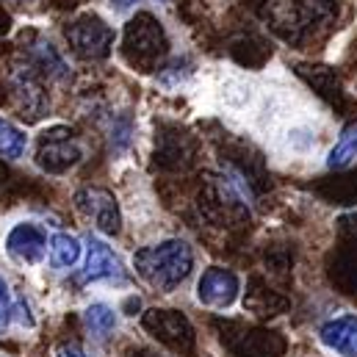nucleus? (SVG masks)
Returning <instances> with one entry per match:
<instances>
[{
	"instance_id": "nucleus-1",
	"label": "nucleus",
	"mask_w": 357,
	"mask_h": 357,
	"mask_svg": "<svg viewBox=\"0 0 357 357\" xmlns=\"http://www.w3.org/2000/svg\"><path fill=\"white\" fill-rule=\"evenodd\" d=\"M133 266L139 271V277L155 288V291H175L178 285L185 282V277L194 268V252L188 247V241L180 238H167L150 247H142L133 255Z\"/></svg>"
},
{
	"instance_id": "nucleus-2",
	"label": "nucleus",
	"mask_w": 357,
	"mask_h": 357,
	"mask_svg": "<svg viewBox=\"0 0 357 357\" xmlns=\"http://www.w3.org/2000/svg\"><path fill=\"white\" fill-rule=\"evenodd\" d=\"M47 247H50L47 233H45L36 222H20V225H14V227L8 230V236H6V252H8L17 264H22V266H36V264H42L45 255H47Z\"/></svg>"
},
{
	"instance_id": "nucleus-3",
	"label": "nucleus",
	"mask_w": 357,
	"mask_h": 357,
	"mask_svg": "<svg viewBox=\"0 0 357 357\" xmlns=\"http://www.w3.org/2000/svg\"><path fill=\"white\" fill-rule=\"evenodd\" d=\"M78 202V211L94 222V227L100 233H116L119 230V208H116V199L114 194L102 191V188H86L75 197Z\"/></svg>"
},
{
	"instance_id": "nucleus-4",
	"label": "nucleus",
	"mask_w": 357,
	"mask_h": 357,
	"mask_svg": "<svg viewBox=\"0 0 357 357\" xmlns=\"http://www.w3.org/2000/svg\"><path fill=\"white\" fill-rule=\"evenodd\" d=\"M197 299L208 307H230L238 299V277L227 268H208L197 282Z\"/></svg>"
},
{
	"instance_id": "nucleus-5",
	"label": "nucleus",
	"mask_w": 357,
	"mask_h": 357,
	"mask_svg": "<svg viewBox=\"0 0 357 357\" xmlns=\"http://www.w3.org/2000/svg\"><path fill=\"white\" fill-rule=\"evenodd\" d=\"M319 341L341 357H357V316L344 313L319 327Z\"/></svg>"
},
{
	"instance_id": "nucleus-6",
	"label": "nucleus",
	"mask_w": 357,
	"mask_h": 357,
	"mask_svg": "<svg viewBox=\"0 0 357 357\" xmlns=\"http://www.w3.org/2000/svg\"><path fill=\"white\" fill-rule=\"evenodd\" d=\"M122 261L116 258V252L97 236H89V250H86V268H84V280L97 282V280H122Z\"/></svg>"
},
{
	"instance_id": "nucleus-7",
	"label": "nucleus",
	"mask_w": 357,
	"mask_h": 357,
	"mask_svg": "<svg viewBox=\"0 0 357 357\" xmlns=\"http://www.w3.org/2000/svg\"><path fill=\"white\" fill-rule=\"evenodd\" d=\"M11 324H33V319L28 316V305L25 302H20L14 294H11V288H8V280H6V274H3V268H0V333L6 330V327H11Z\"/></svg>"
},
{
	"instance_id": "nucleus-8",
	"label": "nucleus",
	"mask_w": 357,
	"mask_h": 357,
	"mask_svg": "<svg viewBox=\"0 0 357 357\" xmlns=\"http://www.w3.org/2000/svg\"><path fill=\"white\" fill-rule=\"evenodd\" d=\"M84 324L94 338H108L116 330V310L108 307L105 302H91L84 310Z\"/></svg>"
},
{
	"instance_id": "nucleus-9",
	"label": "nucleus",
	"mask_w": 357,
	"mask_h": 357,
	"mask_svg": "<svg viewBox=\"0 0 357 357\" xmlns=\"http://www.w3.org/2000/svg\"><path fill=\"white\" fill-rule=\"evenodd\" d=\"M28 153V136L8 119H0V158L20 161Z\"/></svg>"
},
{
	"instance_id": "nucleus-10",
	"label": "nucleus",
	"mask_w": 357,
	"mask_h": 357,
	"mask_svg": "<svg viewBox=\"0 0 357 357\" xmlns=\"http://www.w3.org/2000/svg\"><path fill=\"white\" fill-rule=\"evenodd\" d=\"M81 258V241L70 233H56L50 238V264L53 268H70Z\"/></svg>"
},
{
	"instance_id": "nucleus-11",
	"label": "nucleus",
	"mask_w": 357,
	"mask_h": 357,
	"mask_svg": "<svg viewBox=\"0 0 357 357\" xmlns=\"http://www.w3.org/2000/svg\"><path fill=\"white\" fill-rule=\"evenodd\" d=\"M357 158V119L352 125H347L335 142V147L330 150V158H327V167L333 169H341L347 164H352Z\"/></svg>"
},
{
	"instance_id": "nucleus-12",
	"label": "nucleus",
	"mask_w": 357,
	"mask_h": 357,
	"mask_svg": "<svg viewBox=\"0 0 357 357\" xmlns=\"http://www.w3.org/2000/svg\"><path fill=\"white\" fill-rule=\"evenodd\" d=\"M56 357H89V355L81 347H75V344H64V347H59Z\"/></svg>"
},
{
	"instance_id": "nucleus-13",
	"label": "nucleus",
	"mask_w": 357,
	"mask_h": 357,
	"mask_svg": "<svg viewBox=\"0 0 357 357\" xmlns=\"http://www.w3.org/2000/svg\"><path fill=\"white\" fill-rule=\"evenodd\" d=\"M116 8H128V6H136V3H142V0H111Z\"/></svg>"
}]
</instances>
